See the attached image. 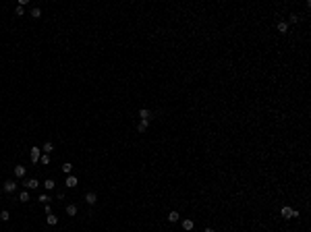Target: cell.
Returning <instances> with one entry per match:
<instances>
[{
	"mask_svg": "<svg viewBox=\"0 0 311 232\" xmlns=\"http://www.w3.org/2000/svg\"><path fill=\"white\" fill-rule=\"evenodd\" d=\"M280 213H282V218H284V220H290V218H299V211H297V209H292V207H288V205H284V207L280 209Z\"/></svg>",
	"mask_w": 311,
	"mask_h": 232,
	"instance_id": "6da1fadb",
	"label": "cell"
},
{
	"mask_svg": "<svg viewBox=\"0 0 311 232\" xmlns=\"http://www.w3.org/2000/svg\"><path fill=\"white\" fill-rule=\"evenodd\" d=\"M23 185H25V191H31V189L35 191V189L40 186V180H37V178H27Z\"/></svg>",
	"mask_w": 311,
	"mask_h": 232,
	"instance_id": "7a4b0ae2",
	"label": "cell"
},
{
	"mask_svg": "<svg viewBox=\"0 0 311 232\" xmlns=\"http://www.w3.org/2000/svg\"><path fill=\"white\" fill-rule=\"evenodd\" d=\"M83 201H85L87 205H95V203H98V195H95L93 191H89V193H87V195L83 197Z\"/></svg>",
	"mask_w": 311,
	"mask_h": 232,
	"instance_id": "3957f363",
	"label": "cell"
},
{
	"mask_svg": "<svg viewBox=\"0 0 311 232\" xmlns=\"http://www.w3.org/2000/svg\"><path fill=\"white\" fill-rule=\"evenodd\" d=\"M17 191V183L15 180H4V193H15Z\"/></svg>",
	"mask_w": 311,
	"mask_h": 232,
	"instance_id": "277c9868",
	"label": "cell"
},
{
	"mask_svg": "<svg viewBox=\"0 0 311 232\" xmlns=\"http://www.w3.org/2000/svg\"><path fill=\"white\" fill-rule=\"evenodd\" d=\"M40 151H42V147H31V153H29V158H31V162H40Z\"/></svg>",
	"mask_w": 311,
	"mask_h": 232,
	"instance_id": "5b68a950",
	"label": "cell"
},
{
	"mask_svg": "<svg viewBox=\"0 0 311 232\" xmlns=\"http://www.w3.org/2000/svg\"><path fill=\"white\" fill-rule=\"evenodd\" d=\"M139 118H141V120H151L154 116H151V112L147 110V108H141V110H139Z\"/></svg>",
	"mask_w": 311,
	"mask_h": 232,
	"instance_id": "8992f818",
	"label": "cell"
},
{
	"mask_svg": "<svg viewBox=\"0 0 311 232\" xmlns=\"http://www.w3.org/2000/svg\"><path fill=\"white\" fill-rule=\"evenodd\" d=\"M77 185H79L77 176H71V174H69V176H67V186H69V189H75Z\"/></svg>",
	"mask_w": 311,
	"mask_h": 232,
	"instance_id": "52a82bcc",
	"label": "cell"
},
{
	"mask_svg": "<svg viewBox=\"0 0 311 232\" xmlns=\"http://www.w3.org/2000/svg\"><path fill=\"white\" fill-rule=\"evenodd\" d=\"M46 222H48V226H56V224H58V218L54 216V213H46Z\"/></svg>",
	"mask_w": 311,
	"mask_h": 232,
	"instance_id": "ba28073f",
	"label": "cell"
},
{
	"mask_svg": "<svg viewBox=\"0 0 311 232\" xmlns=\"http://www.w3.org/2000/svg\"><path fill=\"white\" fill-rule=\"evenodd\" d=\"M150 122H151V120H141V122L137 125V131H139V133H145L147 127H150Z\"/></svg>",
	"mask_w": 311,
	"mask_h": 232,
	"instance_id": "9c48e42d",
	"label": "cell"
},
{
	"mask_svg": "<svg viewBox=\"0 0 311 232\" xmlns=\"http://www.w3.org/2000/svg\"><path fill=\"white\" fill-rule=\"evenodd\" d=\"M25 172H27V170H25V166H15V176H17V178H23Z\"/></svg>",
	"mask_w": 311,
	"mask_h": 232,
	"instance_id": "30bf717a",
	"label": "cell"
},
{
	"mask_svg": "<svg viewBox=\"0 0 311 232\" xmlns=\"http://www.w3.org/2000/svg\"><path fill=\"white\" fill-rule=\"evenodd\" d=\"M60 170H62V172H64L67 176H69V174L73 172V164H71V162H64L62 166H60Z\"/></svg>",
	"mask_w": 311,
	"mask_h": 232,
	"instance_id": "8fae6325",
	"label": "cell"
},
{
	"mask_svg": "<svg viewBox=\"0 0 311 232\" xmlns=\"http://www.w3.org/2000/svg\"><path fill=\"white\" fill-rule=\"evenodd\" d=\"M67 216H77V205H75V203L67 205Z\"/></svg>",
	"mask_w": 311,
	"mask_h": 232,
	"instance_id": "7c38bea8",
	"label": "cell"
},
{
	"mask_svg": "<svg viewBox=\"0 0 311 232\" xmlns=\"http://www.w3.org/2000/svg\"><path fill=\"white\" fill-rule=\"evenodd\" d=\"M178 220H181V213L178 211H170L168 213V222H178Z\"/></svg>",
	"mask_w": 311,
	"mask_h": 232,
	"instance_id": "4fadbf2b",
	"label": "cell"
},
{
	"mask_svg": "<svg viewBox=\"0 0 311 232\" xmlns=\"http://www.w3.org/2000/svg\"><path fill=\"white\" fill-rule=\"evenodd\" d=\"M54 186H56V183H54L52 178H48V180H44V189H46V191H52Z\"/></svg>",
	"mask_w": 311,
	"mask_h": 232,
	"instance_id": "5bb4252c",
	"label": "cell"
},
{
	"mask_svg": "<svg viewBox=\"0 0 311 232\" xmlns=\"http://www.w3.org/2000/svg\"><path fill=\"white\" fill-rule=\"evenodd\" d=\"M29 199H31V195H29V191H23V193L19 195V201H21V203H27Z\"/></svg>",
	"mask_w": 311,
	"mask_h": 232,
	"instance_id": "9a60e30c",
	"label": "cell"
},
{
	"mask_svg": "<svg viewBox=\"0 0 311 232\" xmlns=\"http://www.w3.org/2000/svg\"><path fill=\"white\" fill-rule=\"evenodd\" d=\"M278 31H280V33H286V31H288V23H286V21H280V23H278Z\"/></svg>",
	"mask_w": 311,
	"mask_h": 232,
	"instance_id": "2e32d148",
	"label": "cell"
},
{
	"mask_svg": "<svg viewBox=\"0 0 311 232\" xmlns=\"http://www.w3.org/2000/svg\"><path fill=\"white\" fill-rule=\"evenodd\" d=\"M52 149H54V145H52L50 141H48V143H44V147H42V151H44V153H48V155L52 153Z\"/></svg>",
	"mask_w": 311,
	"mask_h": 232,
	"instance_id": "e0dca14e",
	"label": "cell"
},
{
	"mask_svg": "<svg viewBox=\"0 0 311 232\" xmlns=\"http://www.w3.org/2000/svg\"><path fill=\"white\" fill-rule=\"evenodd\" d=\"M183 228L185 230H193V220H183Z\"/></svg>",
	"mask_w": 311,
	"mask_h": 232,
	"instance_id": "ac0fdd59",
	"label": "cell"
},
{
	"mask_svg": "<svg viewBox=\"0 0 311 232\" xmlns=\"http://www.w3.org/2000/svg\"><path fill=\"white\" fill-rule=\"evenodd\" d=\"M9 218H11V213H9L6 209H2V211H0V220H2V222H9Z\"/></svg>",
	"mask_w": 311,
	"mask_h": 232,
	"instance_id": "d6986e66",
	"label": "cell"
},
{
	"mask_svg": "<svg viewBox=\"0 0 311 232\" xmlns=\"http://www.w3.org/2000/svg\"><path fill=\"white\" fill-rule=\"evenodd\" d=\"M299 21H301V17H299V15H295V12L288 17V23H299Z\"/></svg>",
	"mask_w": 311,
	"mask_h": 232,
	"instance_id": "ffe728a7",
	"label": "cell"
},
{
	"mask_svg": "<svg viewBox=\"0 0 311 232\" xmlns=\"http://www.w3.org/2000/svg\"><path fill=\"white\" fill-rule=\"evenodd\" d=\"M31 17H33V19H40V17H42V11H40L37 6H35V9H31Z\"/></svg>",
	"mask_w": 311,
	"mask_h": 232,
	"instance_id": "44dd1931",
	"label": "cell"
},
{
	"mask_svg": "<svg viewBox=\"0 0 311 232\" xmlns=\"http://www.w3.org/2000/svg\"><path fill=\"white\" fill-rule=\"evenodd\" d=\"M37 199H40V201H42L44 205H48V203H50V195H46V193H44V195H40Z\"/></svg>",
	"mask_w": 311,
	"mask_h": 232,
	"instance_id": "7402d4cb",
	"label": "cell"
},
{
	"mask_svg": "<svg viewBox=\"0 0 311 232\" xmlns=\"http://www.w3.org/2000/svg\"><path fill=\"white\" fill-rule=\"evenodd\" d=\"M15 15H17V17H23V15H25V9L21 6V4H19V6L15 9Z\"/></svg>",
	"mask_w": 311,
	"mask_h": 232,
	"instance_id": "603a6c76",
	"label": "cell"
},
{
	"mask_svg": "<svg viewBox=\"0 0 311 232\" xmlns=\"http://www.w3.org/2000/svg\"><path fill=\"white\" fill-rule=\"evenodd\" d=\"M40 162L44 164V166H46V164H50V155H48V153H44V155H40Z\"/></svg>",
	"mask_w": 311,
	"mask_h": 232,
	"instance_id": "cb8c5ba5",
	"label": "cell"
},
{
	"mask_svg": "<svg viewBox=\"0 0 311 232\" xmlns=\"http://www.w3.org/2000/svg\"><path fill=\"white\" fill-rule=\"evenodd\" d=\"M203 232H216V230H214V228H209V226H207V228H206V230H203Z\"/></svg>",
	"mask_w": 311,
	"mask_h": 232,
	"instance_id": "d4e9b609",
	"label": "cell"
}]
</instances>
